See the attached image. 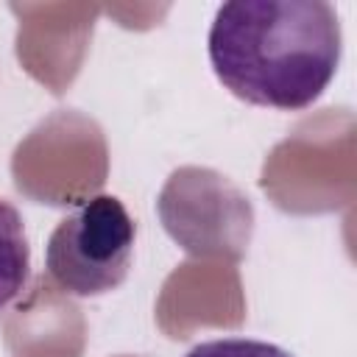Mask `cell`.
Returning a JSON list of instances; mask_svg holds the SVG:
<instances>
[{
    "label": "cell",
    "instance_id": "1",
    "mask_svg": "<svg viewBox=\"0 0 357 357\" xmlns=\"http://www.w3.org/2000/svg\"><path fill=\"white\" fill-rule=\"evenodd\" d=\"M206 50L234 98L301 112L332 84L343 33L337 11L324 0H234L215 11Z\"/></svg>",
    "mask_w": 357,
    "mask_h": 357
},
{
    "label": "cell",
    "instance_id": "2",
    "mask_svg": "<svg viewBox=\"0 0 357 357\" xmlns=\"http://www.w3.org/2000/svg\"><path fill=\"white\" fill-rule=\"evenodd\" d=\"M137 223L117 195H92L73 206L47 237L45 268L75 296L95 298L117 290L131 271Z\"/></svg>",
    "mask_w": 357,
    "mask_h": 357
},
{
    "label": "cell",
    "instance_id": "3",
    "mask_svg": "<svg viewBox=\"0 0 357 357\" xmlns=\"http://www.w3.org/2000/svg\"><path fill=\"white\" fill-rule=\"evenodd\" d=\"M31 276V243L20 209L0 195V312L25 290Z\"/></svg>",
    "mask_w": 357,
    "mask_h": 357
},
{
    "label": "cell",
    "instance_id": "4",
    "mask_svg": "<svg viewBox=\"0 0 357 357\" xmlns=\"http://www.w3.org/2000/svg\"><path fill=\"white\" fill-rule=\"evenodd\" d=\"M184 357H293L287 349L257 337H215L192 346Z\"/></svg>",
    "mask_w": 357,
    "mask_h": 357
}]
</instances>
